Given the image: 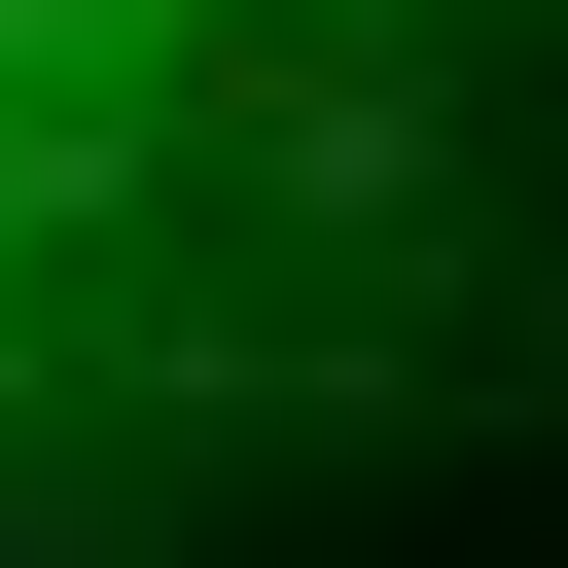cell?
<instances>
[{
    "instance_id": "6da1fadb",
    "label": "cell",
    "mask_w": 568,
    "mask_h": 568,
    "mask_svg": "<svg viewBox=\"0 0 568 568\" xmlns=\"http://www.w3.org/2000/svg\"><path fill=\"white\" fill-rule=\"evenodd\" d=\"M532 390L568 0H0V568H213Z\"/></svg>"
}]
</instances>
